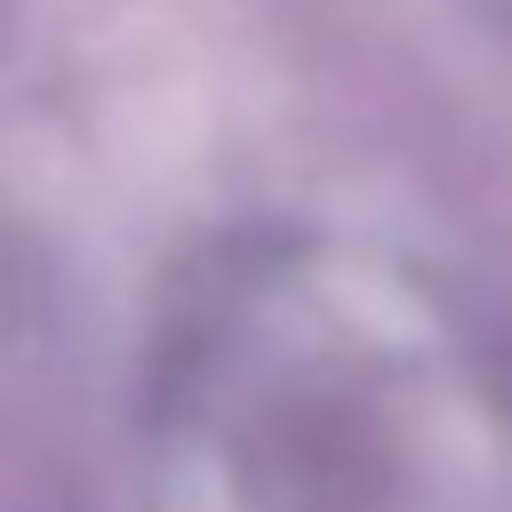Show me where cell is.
Wrapping results in <instances>:
<instances>
[{
	"label": "cell",
	"mask_w": 512,
	"mask_h": 512,
	"mask_svg": "<svg viewBox=\"0 0 512 512\" xmlns=\"http://www.w3.org/2000/svg\"><path fill=\"white\" fill-rule=\"evenodd\" d=\"M144 512H512V400L424 280L232 240L152 336Z\"/></svg>",
	"instance_id": "cell-1"
}]
</instances>
